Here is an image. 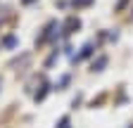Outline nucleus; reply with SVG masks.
<instances>
[{
  "instance_id": "f03ea898",
  "label": "nucleus",
  "mask_w": 133,
  "mask_h": 128,
  "mask_svg": "<svg viewBox=\"0 0 133 128\" xmlns=\"http://www.w3.org/2000/svg\"><path fill=\"white\" fill-rule=\"evenodd\" d=\"M59 128H69V121H66V119H62V123H59Z\"/></svg>"
},
{
  "instance_id": "f257e3e1",
  "label": "nucleus",
  "mask_w": 133,
  "mask_h": 128,
  "mask_svg": "<svg viewBox=\"0 0 133 128\" xmlns=\"http://www.w3.org/2000/svg\"><path fill=\"white\" fill-rule=\"evenodd\" d=\"M105 62H107V59H105V57H100V59H97V64H95V69H97V71H100V69H102V67H105Z\"/></svg>"
}]
</instances>
